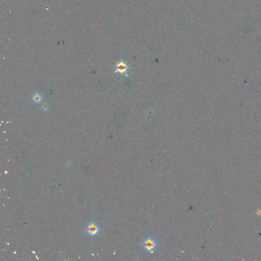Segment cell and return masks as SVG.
<instances>
[{"label":"cell","mask_w":261,"mask_h":261,"mask_svg":"<svg viewBox=\"0 0 261 261\" xmlns=\"http://www.w3.org/2000/svg\"><path fill=\"white\" fill-rule=\"evenodd\" d=\"M99 228L94 224L89 225L88 228H87V231L91 235H95V234H97L99 232Z\"/></svg>","instance_id":"obj_2"},{"label":"cell","mask_w":261,"mask_h":261,"mask_svg":"<svg viewBox=\"0 0 261 261\" xmlns=\"http://www.w3.org/2000/svg\"><path fill=\"white\" fill-rule=\"evenodd\" d=\"M158 242L154 239L151 237H148L141 244L140 246L142 249L148 252H153L158 246Z\"/></svg>","instance_id":"obj_1"}]
</instances>
